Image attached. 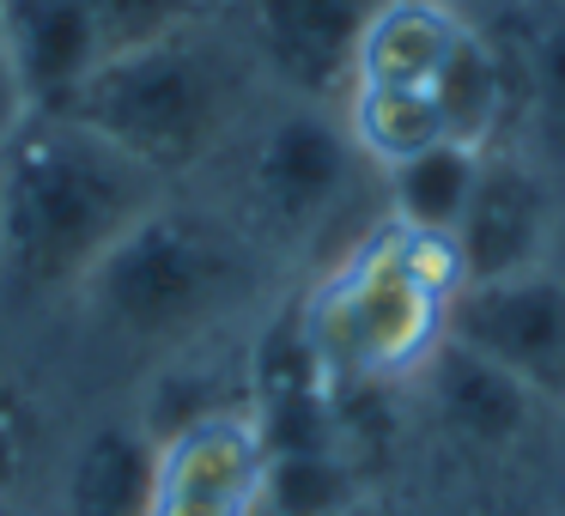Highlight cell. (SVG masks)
<instances>
[{"label": "cell", "mask_w": 565, "mask_h": 516, "mask_svg": "<svg viewBox=\"0 0 565 516\" xmlns=\"http://www.w3.org/2000/svg\"><path fill=\"white\" fill-rule=\"evenodd\" d=\"M31 474V438H25V419H19L13 395H0V498H19Z\"/></svg>", "instance_id": "obj_19"}, {"label": "cell", "mask_w": 565, "mask_h": 516, "mask_svg": "<svg viewBox=\"0 0 565 516\" xmlns=\"http://www.w3.org/2000/svg\"><path fill=\"white\" fill-rule=\"evenodd\" d=\"M359 474L347 450H268V516H353Z\"/></svg>", "instance_id": "obj_17"}, {"label": "cell", "mask_w": 565, "mask_h": 516, "mask_svg": "<svg viewBox=\"0 0 565 516\" xmlns=\"http://www.w3.org/2000/svg\"><path fill=\"white\" fill-rule=\"evenodd\" d=\"M516 37L504 43L511 62V135L529 159H541L553 176H565V0H535L523 7Z\"/></svg>", "instance_id": "obj_12"}, {"label": "cell", "mask_w": 565, "mask_h": 516, "mask_svg": "<svg viewBox=\"0 0 565 516\" xmlns=\"http://www.w3.org/2000/svg\"><path fill=\"white\" fill-rule=\"evenodd\" d=\"M414 383L426 389V407H431V419H438V431L456 450H475V455L523 450L529 431L547 413L541 395H529L516 377H504L499 365H487L480 353H468V346H456V341H444Z\"/></svg>", "instance_id": "obj_10"}, {"label": "cell", "mask_w": 565, "mask_h": 516, "mask_svg": "<svg viewBox=\"0 0 565 516\" xmlns=\"http://www.w3.org/2000/svg\"><path fill=\"white\" fill-rule=\"evenodd\" d=\"M171 189L67 110H31L0 147V280L79 292L98 256Z\"/></svg>", "instance_id": "obj_1"}, {"label": "cell", "mask_w": 565, "mask_h": 516, "mask_svg": "<svg viewBox=\"0 0 565 516\" xmlns=\"http://www.w3.org/2000/svg\"><path fill=\"white\" fill-rule=\"evenodd\" d=\"M462 31H468L462 0H383L353 50V79L347 86L431 92L444 62L462 43Z\"/></svg>", "instance_id": "obj_13"}, {"label": "cell", "mask_w": 565, "mask_h": 516, "mask_svg": "<svg viewBox=\"0 0 565 516\" xmlns=\"http://www.w3.org/2000/svg\"><path fill=\"white\" fill-rule=\"evenodd\" d=\"M0 25L31 110H62L104 62V31L86 0H0Z\"/></svg>", "instance_id": "obj_11"}, {"label": "cell", "mask_w": 565, "mask_h": 516, "mask_svg": "<svg viewBox=\"0 0 565 516\" xmlns=\"http://www.w3.org/2000/svg\"><path fill=\"white\" fill-rule=\"evenodd\" d=\"M341 122L347 140L359 147V159L371 164L377 176H390L395 164L431 152L444 135V116L431 104V92H402V86H347L341 92Z\"/></svg>", "instance_id": "obj_15"}, {"label": "cell", "mask_w": 565, "mask_h": 516, "mask_svg": "<svg viewBox=\"0 0 565 516\" xmlns=\"http://www.w3.org/2000/svg\"><path fill=\"white\" fill-rule=\"evenodd\" d=\"M262 244L225 213L164 195L79 280V304L110 341L140 353H195L256 292Z\"/></svg>", "instance_id": "obj_3"}, {"label": "cell", "mask_w": 565, "mask_h": 516, "mask_svg": "<svg viewBox=\"0 0 565 516\" xmlns=\"http://www.w3.org/2000/svg\"><path fill=\"white\" fill-rule=\"evenodd\" d=\"M553 268L565 273V225H559V249H553Z\"/></svg>", "instance_id": "obj_22"}, {"label": "cell", "mask_w": 565, "mask_h": 516, "mask_svg": "<svg viewBox=\"0 0 565 516\" xmlns=\"http://www.w3.org/2000/svg\"><path fill=\"white\" fill-rule=\"evenodd\" d=\"M462 286L456 237L407 232L377 213L310 286L292 329L329 389H395L450 341V304Z\"/></svg>", "instance_id": "obj_2"}, {"label": "cell", "mask_w": 565, "mask_h": 516, "mask_svg": "<svg viewBox=\"0 0 565 516\" xmlns=\"http://www.w3.org/2000/svg\"><path fill=\"white\" fill-rule=\"evenodd\" d=\"M0 516H25V504H19V498H0Z\"/></svg>", "instance_id": "obj_21"}, {"label": "cell", "mask_w": 565, "mask_h": 516, "mask_svg": "<svg viewBox=\"0 0 565 516\" xmlns=\"http://www.w3.org/2000/svg\"><path fill=\"white\" fill-rule=\"evenodd\" d=\"M377 183L334 104H292L268 110L244 135L237 159V225L262 249H305L359 201V189Z\"/></svg>", "instance_id": "obj_5"}, {"label": "cell", "mask_w": 565, "mask_h": 516, "mask_svg": "<svg viewBox=\"0 0 565 516\" xmlns=\"http://www.w3.org/2000/svg\"><path fill=\"white\" fill-rule=\"evenodd\" d=\"M383 0H244V55L292 104H341L353 50Z\"/></svg>", "instance_id": "obj_9"}, {"label": "cell", "mask_w": 565, "mask_h": 516, "mask_svg": "<svg viewBox=\"0 0 565 516\" xmlns=\"http://www.w3.org/2000/svg\"><path fill=\"white\" fill-rule=\"evenodd\" d=\"M159 431L147 419H98L62 474V516H147Z\"/></svg>", "instance_id": "obj_14"}, {"label": "cell", "mask_w": 565, "mask_h": 516, "mask_svg": "<svg viewBox=\"0 0 565 516\" xmlns=\"http://www.w3.org/2000/svg\"><path fill=\"white\" fill-rule=\"evenodd\" d=\"M475 171H480V147L468 140H438L431 152L395 164L383 183V219L407 225V232H456L468 207V189H475Z\"/></svg>", "instance_id": "obj_16"}, {"label": "cell", "mask_w": 565, "mask_h": 516, "mask_svg": "<svg viewBox=\"0 0 565 516\" xmlns=\"http://www.w3.org/2000/svg\"><path fill=\"white\" fill-rule=\"evenodd\" d=\"M86 7L104 31V55L135 50V43H152V37H171L183 25H201L195 0H86Z\"/></svg>", "instance_id": "obj_18"}, {"label": "cell", "mask_w": 565, "mask_h": 516, "mask_svg": "<svg viewBox=\"0 0 565 516\" xmlns=\"http://www.w3.org/2000/svg\"><path fill=\"white\" fill-rule=\"evenodd\" d=\"M565 225V176L529 159L516 140L480 147V171L468 207L456 219V256L468 280H504V273L553 268Z\"/></svg>", "instance_id": "obj_6"}, {"label": "cell", "mask_w": 565, "mask_h": 516, "mask_svg": "<svg viewBox=\"0 0 565 516\" xmlns=\"http://www.w3.org/2000/svg\"><path fill=\"white\" fill-rule=\"evenodd\" d=\"M450 341L499 365L547 407H565V273L529 268L468 280L450 304Z\"/></svg>", "instance_id": "obj_8"}, {"label": "cell", "mask_w": 565, "mask_h": 516, "mask_svg": "<svg viewBox=\"0 0 565 516\" xmlns=\"http://www.w3.org/2000/svg\"><path fill=\"white\" fill-rule=\"evenodd\" d=\"M31 116L25 104V86H19V67H13V50H7V25H0V147L13 140V128Z\"/></svg>", "instance_id": "obj_20"}, {"label": "cell", "mask_w": 565, "mask_h": 516, "mask_svg": "<svg viewBox=\"0 0 565 516\" xmlns=\"http://www.w3.org/2000/svg\"><path fill=\"white\" fill-rule=\"evenodd\" d=\"M244 74H256L244 43L232 50L213 31L183 25L171 37L104 55L98 74L62 110L171 189L237 140Z\"/></svg>", "instance_id": "obj_4"}, {"label": "cell", "mask_w": 565, "mask_h": 516, "mask_svg": "<svg viewBox=\"0 0 565 516\" xmlns=\"http://www.w3.org/2000/svg\"><path fill=\"white\" fill-rule=\"evenodd\" d=\"M147 516H268V431L249 395L164 431Z\"/></svg>", "instance_id": "obj_7"}]
</instances>
